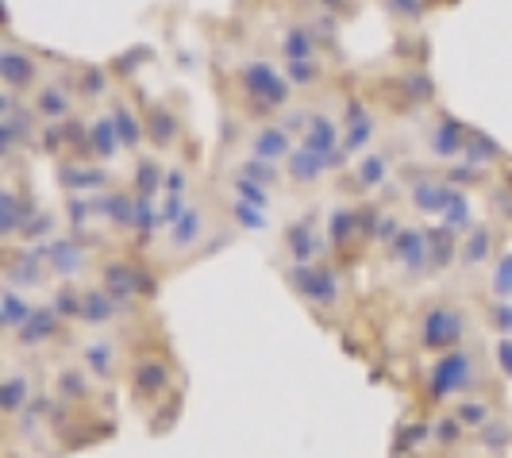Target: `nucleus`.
<instances>
[{
  "mask_svg": "<svg viewBox=\"0 0 512 458\" xmlns=\"http://www.w3.org/2000/svg\"><path fill=\"white\" fill-rule=\"evenodd\" d=\"M489 355H493V366H497L501 382H512V339H493Z\"/></svg>",
  "mask_w": 512,
  "mask_h": 458,
  "instance_id": "nucleus-40",
  "label": "nucleus"
},
{
  "mask_svg": "<svg viewBox=\"0 0 512 458\" xmlns=\"http://www.w3.org/2000/svg\"><path fill=\"white\" fill-rule=\"evenodd\" d=\"M328 251V235H324V220L316 216H297L293 224L282 231V255L285 266H305V262H320Z\"/></svg>",
  "mask_w": 512,
  "mask_h": 458,
  "instance_id": "nucleus-18",
  "label": "nucleus"
},
{
  "mask_svg": "<svg viewBox=\"0 0 512 458\" xmlns=\"http://www.w3.org/2000/svg\"><path fill=\"white\" fill-rule=\"evenodd\" d=\"M466 139H470V124L455 120L451 112L443 108H432L428 120H424V131H420V147L424 154L439 162V166H451L466 154Z\"/></svg>",
  "mask_w": 512,
  "mask_h": 458,
  "instance_id": "nucleus-13",
  "label": "nucleus"
},
{
  "mask_svg": "<svg viewBox=\"0 0 512 458\" xmlns=\"http://www.w3.org/2000/svg\"><path fill=\"white\" fill-rule=\"evenodd\" d=\"M501 374L493 366V355H486L474 339L462 343L455 351H443L432 358L424 385H420V401L428 408H447L459 397H474V393H497L501 397Z\"/></svg>",
  "mask_w": 512,
  "mask_h": 458,
  "instance_id": "nucleus-4",
  "label": "nucleus"
},
{
  "mask_svg": "<svg viewBox=\"0 0 512 458\" xmlns=\"http://www.w3.org/2000/svg\"><path fill=\"white\" fill-rule=\"evenodd\" d=\"M220 93H224L231 112L243 116V124L278 120V112H285L297 97L282 62H270L262 54H239L235 66L220 77Z\"/></svg>",
  "mask_w": 512,
  "mask_h": 458,
  "instance_id": "nucleus-2",
  "label": "nucleus"
},
{
  "mask_svg": "<svg viewBox=\"0 0 512 458\" xmlns=\"http://www.w3.org/2000/svg\"><path fill=\"white\" fill-rule=\"evenodd\" d=\"M93 281L108 289L116 301H124V305H135V308H147L158 297V266L147 262V258L131 255V251H120V247H112V251H104L101 255V266H97V274Z\"/></svg>",
  "mask_w": 512,
  "mask_h": 458,
  "instance_id": "nucleus-5",
  "label": "nucleus"
},
{
  "mask_svg": "<svg viewBox=\"0 0 512 458\" xmlns=\"http://www.w3.org/2000/svg\"><path fill=\"white\" fill-rule=\"evenodd\" d=\"M74 85L85 112L104 108L116 97V89H120V81L108 74V66H101V62H74Z\"/></svg>",
  "mask_w": 512,
  "mask_h": 458,
  "instance_id": "nucleus-26",
  "label": "nucleus"
},
{
  "mask_svg": "<svg viewBox=\"0 0 512 458\" xmlns=\"http://www.w3.org/2000/svg\"><path fill=\"white\" fill-rule=\"evenodd\" d=\"M466 162H474V166H486L493 174H501V166H509L512 154L501 147V143H493L486 131L470 128V139H466V154H462Z\"/></svg>",
  "mask_w": 512,
  "mask_h": 458,
  "instance_id": "nucleus-33",
  "label": "nucleus"
},
{
  "mask_svg": "<svg viewBox=\"0 0 512 458\" xmlns=\"http://www.w3.org/2000/svg\"><path fill=\"white\" fill-rule=\"evenodd\" d=\"M424 458H439V455H424Z\"/></svg>",
  "mask_w": 512,
  "mask_h": 458,
  "instance_id": "nucleus-41",
  "label": "nucleus"
},
{
  "mask_svg": "<svg viewBox=\"0 0 512 458\" xmlns=\"http://www.w3.org/2000/svg\"><path fill=\"white\" fill-rule=\"evenodd\" d=\"M486 297H501V301H512V247L501 251V258L493 262V270L486 274Z\"/></svg>",
  "mask_w": 512,
  "mask_h": 458,
  "instance_id": "nucleus-39",
  "label": "nucleus"
},
{
  "mask_svg": "<svg viewBox=\"0 0 512 458\" xmlns=\"http://www.w3.org/2000/svg\"><path fill=\"white\" fill-rule=\"evenodd\" d=\"M39 305H43V301H39L35 293L16 289V285H4V289H0V331H4V339H12L16 331L24 328Z\"/></svg>",
  "mask_w": 512,
  "mask_h": 458,
  "instance_id": "nucleus-28",
  "label": "nucleus"
},
{
  "mask_svg": "<svg viewBox=\"0 0 512 458\" xmlns=\"http://www.w3.org/2000/svg\"><path fill=\"white\" fill-rule=\"evenodd\" d=\"M447 412L459 420L466 432H482L489 420H497L501 416V397H493V393H474V397H459V401H451Z\"/></svg>",
  "mask_w": 512,
  "mask_h": 458,
  "instance_id": "nucleus-29",
  "label": "nucleus"
},
{
  "mask_svg": "<svg viewBox=\"0 0 512 458\" xmlns=\"http://www.w3.org/2000/svg\"><path fill=\"white\" fill-rule=\"evenodd\" d=\"M47 393H51V401H58L62 408H70V412H81V416H108V412H97L101 401L112 397V389L101 385L74 355H62L51 362V374H47Z\"/></svg>",
  "mask_w": 512,
  "mask_h": 458,
  "instance_id": "nucleus-9",
  "label": "nucleus"
},
{
  "mask_svg": "<svg viewBox=\"0 0 512 458\" xmlns=\"http://www.w3.org/2000/svg\"><path fill=\"white\" fill-rule=\"evenodd\" d=\"M143 120H147V139H151L154 154H174L181 151L185 139V124H181L178 108H170L166 101H143Z\"/></svg>",
  "mask_w": 512,
  "mask_h": 458,
  "instance_id": "nucleus-25",
  "label": "nucleus"
},
{
  "mask_svg": "<svg viewBox=\"0 0 512 458\" xmlns=\"http://www.w3.org/2000/svg\"><path fill=\"white\" fill-rule=\"evenodd\" d=\"M70 355L101 385L116 389V385L128 382V366L135 358V335L131 331H81L77 339H70Z\"/></svg>",
  "mask_w": 512,
  "mask_h": 458,
  "instance_id": "nucleus-6",
  "label": "nucleus"
},
{
  "mask_svg": "<svg viewBox=\"0 0 512 458\" xmlns=\"http://www.w3.org/2000/svg\"><path fill=\"white\" fill-rule=\"evenodd\" d=\"M43 204L27 189L16 170H4V185H0V231H4V247L20 239V228L27 224V216H35Z\"/></svg>",
  "mask_w": 512,
  "mask_h": 458,
  "instance_id": "nucleus-17",
  "label": "nucleus"
},
{
  "mask_svg": "<svg viewBox=\"0 0 512 458\" xmlns=\"http://www.w3.org/2000/svg\"><path fill=\"white\" fill-rule=\"evenodd\" d=\"M285 285L297 293V301L320 316L324 324H332L335 312H343V301H347V281L335 270L328 258L320 262H305V266H282Z\"/></svg>",
  "mask_w": 512,
  "mask_h": 458,
  "instance_id": "nucleus-8",
  "label": "nucleus"
},
{
  "mask_svg": "<svg viewBox=\"0 0 512 458\" xmlns=\"http://www.w3.org/2000/svg\"><path fill=\"white\" fill-rule=\"evenodd\" d=\"M478 324H486L493 331V339H512V301L486 297L482 312H478Z\"/></svg>",
  "mask_w": 512,
  "mask_h": 458,
  "instance_id": "nucleus-37",
  "label": "nucleus"
},
{
  "mask_svg": "<svg viewBox=\"0 0 512 458\" xmlns=\"http://www.w3.org/2000/svg\"><path fill=\"white\" fill-rule=\"evenodd\" d=\"M228 170L235 174H243V178L258 181V185H266V189H289L285 185V166L282 162H266V158H255V154H235L228 162Z\"/></svg>",
  "mask_w": 512,
  "mask_h": 458,
  "instance_id": "nucleus-32",
  "label": "nucleus"
},
{
  "mask_svg": "<svg viewBox=\"0 0 512 458\" xmlns=\"http://www.w3.org/2000/svg\"><path fill=\"white\" fill-rule=\"evenodd\" d=\"M54 270L43 247H24V243H8L4 247V285H16L27 293H47L51 289Z\"/></svg>",
  "mask_w": 512,
  "mask_h": 458,
  "instance_id": "nucleus-15",
  "label": "nucleus"
},
{
  "mask_svg": "<svg viewBox=\"0 0 512 458\" xmlns=\"http://www.w3.org/2000/svg\"><path fill=\"white\" fill-rule=\"evenodd\" d=\"M66 328H70V324L58 316V308H54L51 301H43L24 328L16 331L12 339H4V347H8V355L12 358L47 355V351H54V347L66 343Z\"/></svg>",
  "mask_w": 512,
  "mask_h": 458,
  "instance_id": "nucleus-12",
  "label": "nucleus"
},
{
  "mask_svg": "<svg viewBox=\"0 0 512 458\" xmlns=\"http://www.w3.org/2000/svg\"><path fill=\"white\" fill-rule=\"evenodd\" d=\"M43 370L39 366H31V358H12L8 362V370H4V378H0V405H4V420H16L20 412L35 405V401H43Z\"/></svg>",
  "mask_w": 512,
  "mask_h": 458,
  "instance_id": "nucleus-14",
  "label": "nucleus"
},
{
  "mask_svg": "<svg viewBox=\"0 0 512 458\" xmlns=\"http://www.w3.org/2000/svg\"><path fill=\"white\" fill-rule=\"evenodd\" d=\"M54 62H58V54L39 51V47H31L24 39H16L12 31H4V39H0V81H4L8 93L31 97L47 81Z\"/></svg>",
  "mask_w": 512,
  "mask_h": 458,
  "instance_id": "nucleus-10",
  "label": "nucleus"
},
{
  "mask_svg": "<svg viewBox=\"0 0 512 458\" xmlns=\"http://www.w3.org/2000/svg\"><path fill=\"white\" fill-rule=\"evenodd\" d=\"M470 439H474L478 447H486L489 455H497V458L509 455V447H512V420L505 416V412H501L497 420H489L486 428H482V432H474Z\"/></svg>",
  "mask_w": 512,
  "mask_h": 458,
  "instance_id": "nucleus-35",
  "label": "nucleus"
},
{
  "mask_svg": "<svg viewBox=\"0 0 512 458\" xmlns=\"http://www.w3.org/2000/svg\"><path fill=\"white\" fill-rule=\"evenodd\" d=\"M332 174H335L332 158L308 151L301 143H297V151L285 158V185H289L293 193H316V189L328 185Z\"/></svg>",
  "mask_w": 512,
  "mask_h": 458,
  "instance_id": "nucleus-24",
  "label": "nucleus"
},
{
  "mask_svg": "<svg viewBox=\"0 0 512 458\" xmlns=\"http://www.w3.org/2000/svg\"><path fill=\"white\" fill-rule=\"evenodd\" d=\"M58 185L70 193V197H93V193H108L116 189L120 178L93 162V158H58Z\"/></svg>",
  "mask_w": 512,
  "mask_h": 458,
  "instance_id": "nucleus-19",
  "label": "nucleus"
},
{
  "mask_svg": "<svg viewBox=\"0 0 512 458\" xmlns=\"http://www.w3.org/2000/svg\"><path fill=\"white\" fill-rule=\"evenodd\" d=\"M239 151L285 166V158L297 151V135L285 128V120H255L239 128Z\"/></svg>",
  "mask_w": 512,
  "mask_h": 458,
  "instance_id": "nucleus-16",
  "label": "nucleus"
},
{
  "mask_svg": "<svg viewBox=\"0 0 512 458\" xmlns=\"http://www.w3.org/2000/svg\"><path fill=\"white\" fill-rule=\"evenodd\" d=\"M474 324H478V316L466 305L451 301V297H436L420 308V316L412 320V331H416V347L424 355H443V351L470 343Z\"/></svg>",
  "mask_w": 512,
  "mask_h": 458,
  "instance_id": "nucleus-7",
  "label": "nucleus"
},
{
  "mask_svg": "<svg viewBox=\"0 0 512 458\" xmlns=\"http://www.w3.org/2000/svg\"><path fill=\"white\" fill-rule=\"evenodd\" d=\"M108 108V116H112V124H116V131H120V143H124V151L131 154V158H139V154L151 151V139H147V120H143V108L135 104V97H131V89H116V97L104 104Z\"/></svg>",
  "mask_w": 512,
  "mask_h": 458,
  "instance_id": "nucleus-20",
  "label": "nucleus"
},
{
  "mask_svg": "<svg viewBox=\"0 0 512 458\" xmlns=\"http://www.w3.org/2000/svg\"><path fill=\"white\" fill-rule=\"evenodd\" d=\"M128 397L131 405L147 416V428L154 424V416H170L181 408V366L170 343L154 347V328L143 335H135V358L128 366Z\"/></svg>",
  "mask_w": 512,
  "mask_h": 458,
  "instance_id": "nucleus-3",
  "label": "nucleus"
},
{
  "mask_svg": "<svg viewBox=\"0 0 512 458\" xmlns=\"http://www.w3.org/2000/svg\"><path fill=\"white\" fill-rule=\"evenodd\" d=\"M282 70L297 93L316 97V93L332 89V66H328V58H297V62H282Z\"/></svg>",
  "mask_w": 512,
  "mask_h": 458,
  "instance_id": "nucleus-30",
  "label": "nucleus"
},
{
  "mask_svg": "<svg viewBox=\"0 0 512 458\" xmlns=\"http://www.w3.org/2000/svg\"><path fill=\"white\" fill-rule=\"evenodd\" d=\"M497 224H478L462 235V247H459V274L466 278H478V274H489L493 262L501 258V235H497Z\"/></svg>",
  "mask_w": 512,
  "mask_h": 458,
  "instance_id": "nucleus-22",
  "label": "nucleus"
},
{
  "mask_svg": "<svg viewBox=\"0 0 512 458\" xmlns=\"http://www.w3.org/2000/svg\"><path fill=\"white\" fill-rule=\"evenodd\" d=\"M343 174L355 185V197H378L385 185L397 178V162L385 147H374V151L359 154L351 162V170H343Z\"/></svg>",
  "mask_w": 512,
  "mask_h": 458,
  "instance_id": "nucleus-23",
  "label": "nucleus"
},
{
  "mask_svg": "<svg viewBox=\"0 0 512 458\" xmlns=\"http://www.w3.org/2000/svg\"><path fill=\"white\" fill-rule=\"evenodd\" d=\"M486 212L497 228H512V178H493L486 189Z\"/></svg>",
  "mask_w": 512,
  "mask_h": 458,
  "instance_id": "nucleus-36",
  "label": "nucleus"
},
{
  "mask_svg": "<svg viewBox=\"0 0 512 458\" xmlns=\"http://www.w3.org/2000/svg\"><path fill=\"white\" fill-rule=\"evenodd\" d=\"M116 154H128V151H124V143H120V131H116V124H112L108 108H101L97 116H89L85 158H93V162H101V166H112V162H116Z\"/></svg>",
  "mask_w": 512,
  "mask_h": 458,
  "instance_id": "nucleus-27",
  "label": "nucleus"
},
{
  "mask_svg": "<svg viewBox=\"0 0 512 458\" xmlns=\"http://www.w3.org/2000/svg\"><path fill=\"white\" fill-rule=\"evenodd\" d=\"M216 197H220V208H224V216H228V224L235 231H266L274 224V216L255 208V204H243L235 197H224V193H216Z\"/></svg>",
  "mask_w": 512,
  "mask_h": 458,
  "instance_id": "nucleus-34",
  "label": "nucleus"
},
{
  "mask_svg": "<svg viewBox=\"0 0 512 458\" xmlns=\"http://www.w3.org/2000/svg\"><path fill=\"white\" fill-rule=\"evenodd\" d=\"M216 193H224V197H235V201L243 204H255L262 212H274V189H266V185H258V181L243 178V174H235V170H220V185H216Z\"/></svg>",
  "mask_w": 512,
  "mask_h": 458,
  "instance_id": "nucleus-31",
  "label": "nucleus"
},
{
  "mask_svg": "<svg viewBox=\"0 0 512 458\" xmlns=\"http://www.w3.org/2000/svg\"><path fill=\"white\" fill-rule=\"evenodd\" d=\"M459 197H462V189L443 178V170H439V174H420V178L405 189V204H409L416 216H432V220H443L447 208L459 201Z\"/></svg>",
  "mask_w": 512,
  "mask_h": 458,
  "instance_id": "nucleus-21",
  "label": "nucleus"
},
{
  "mask_svg": "<svg viewBox=\"0 0 512 458\" xmlns=\"http://www.w3.org/2000/svg\"><path fill=\"white\" fill-rule=\"evenodd\" d=\"M378 4H382V12L389 20H397V24H405V27H420L424 16L432 12L428 0H378Z\"/></svg>",
  "mask_w": 512,
  "mask_h": 458,
  "instance_id": "nucleus-38",
  "label": "nucleus"
},
{
  "mask_svg": "<svg viewBox=\"0 0 512 458\" xmlns=\"http://www.w3.org/2000/svg\"><path fill=\"white\" fill-rule=\"evenodd\" d=\"M58 62H62V70H51L47 81L27 97L31 108H35V116L47 128L66 124V120H74L77 112H81V97H77V85H74V58H58Z\"/></svg>",
  "mask_w": 512,
  "mask_h": 458,
  "instance_id": "nucleus-11",
  "label": "nucleus"
},
{
  "mask_svg": "<svg viewBox=\"0 0 512 458\" xmlns=\"http://www.w3.org/2000/svg\"><path fill=\"white\" fill-rule=\"evenodd\" d=\"M228 228L231 224L228 216H224V208H220V197L197 189L193 201L178 212V220L166 224L158 247L151 251L158 274L166 278V274H174L181 266H193L197 258L212 255V251H224L231 239H224V235L216 239V231H228Z\"/></svg>",
  "mask_w": 512,
  "mask_h": 458,
  "instance_id": "nucleus-1",
  "label": "nucleus"
}]
</instances>
